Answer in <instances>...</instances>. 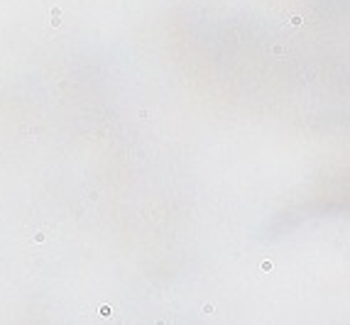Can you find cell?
Listing matches in <instances>:
<instances>
[{
  "label": "cell",
  "mask_w": 350,
  "mask_h": 325,
  "mask_svg": "<svg viewBox=\"0 0 350 325\" xmlns=\"http://www.w3.org/2000/svg\"><path fill=\"white\" fill-rule=\"evenodd\" d=\"M32 240H34V242H44V240H47V235H44L42 230H37V232L32 235Z\"/></svg>",
  "instance_id": "7a4b0ae2"
},
{
  "label": "cell",
  "mask_w": 350,
  "mask_h": 325,
  "mask_svg": "<svg viewBox=\"0 0 350 325\" xmlns=\"http://www.w3.org/2000/svg\"><path fill=\"white\" fill-rule=\"evenodd\" d=\"M110 313H113V308H110V306H100V315H103V318H108Z\"/></svg>",
  "instance_id": "3957f363"
},
{
  "label": "cell",
  "mask_w": 350,
  "mask_h": 325,
  "mask_svg": "<svg viewBox=\"0 0 350 325\" xmlns=\"http://www.w3.org/2000/svg\"><path fill=\"white\" fill-rule=\"evenodd\" d=\"M49 22H52V27H59L61 25V8L54 5V8L49 10Z\"/></svg>",
  "instance_id": "6da1fadb"
}]
</instances>
